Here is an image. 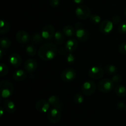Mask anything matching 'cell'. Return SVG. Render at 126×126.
<instances>
[{"instance_id":"6da1fadb","label":"cell","mask_w":126,"mask_h":126,"mask_svg":"<svg viewBox=\"0 0 126 126\" xmlns=\"http://www.w3.org/2000/svg\"><path fill=\"white\" fill-rule=\"evenodd\" d=\"M57 52L56 44L52 43H46L40 47L38 50V56L43 60L49 61L55 58Z\"/></svg>"},{"instance_id":"7a4b0ae2","label":"cell","mask_w":126,"mask_h":126,"mask_svg":"<svg viewBox=\"0 0 126 126\" xmlns=\"http://www.w3.org/2000/svg\"><path fill=\"white\" fill-rule=\"evenodd\" d=\"M0 89L2 98H7L11 97L14 92V86L10 81L3 80L0 82Z\"/></svg>"},{"instance_id":"3957f363","label":"cell","mask_w":126,"mask_h":126,"mask_svg":"<svg viewBox=\"0 0 126 126\" xmlns=\"http://www.w3.org/2000/svg\"><path fill=\"white\" fill-rule=\"evenodd\" d=\"M76 28V36L80 41H85L89 36V33L84 28L83 25L81 22H78L75 25Z\"/></svg>"},{"instance_id":"277c9868","label":"cell","mask_w":126,"mask_h":126,"mask_svg":"<svg viewBox=\"0 0 126 126\" xmlns=\"http://www.w3.org/2000/svg\"><path fill=\"white\" fill-rule=\"evenodd\" d=\"M114 84V82L112 81V79L108 78L103 79L98 82V89L101 92L108 93L113 89Z\"/></svg>"},{"instance_id":"5b68a950","label":"cell","mask_w":126,"mask_h":126,"mask_svg":"<svg viewBox=\"0 0 126 126\" xmlns=\"http://www.w3.org/2000/svg\"><path fill=\"white\" fill-rule=\"evenodd\" d=\"M96 84L92 81H87L82 84L81 86V92L87 96L91 95L95 91Z\"/></svg>"},{"instance_id":"8992f818","label":"cell","mask_w":126,"mask_h":126,"mask_svg":"<svg viewBox=\"0 0 126 126\" xmlns=\"http://www.w3.org/2000/svg\"><path fill=\"white\" fill-rule=\"evenodd\" d=\"M75 13H76V16L79 18L85 20L90 17L91 15V11L87 6H84V5H81L76 9Z\"/></svg>"},{"instance_id":"52a82bcc","label":"cell","mask_w":126,"mask_h":126,"mask_svg":"<svg viewBox=\"0 0 126 126\" xmlns=\"http://www.w3.org/2000/svg\"><path fill=\"white\" fill-rule=\"evenodd\" d=\"M47 118L51 123L56 124L59 123L61 119V113L60 112V110L55 108L50 109L47 114Z\"/></svg>"},{"instance_id":"ba28073f","label":"cell","mask_w":126,"mask_h":126,"mask_svg":"<svg viewBox=\"0 0 126 126\" xmlns=\"http://www.w3.org/2000/svg\"><path fill=\"white\" fill-rule=\"evenodd\" d=\"M61 79L63 81L70 82L73 81L76 77V72L73 68H66L62 72Z\"/></svg>"},{"instance_id":"9c48e42d","label":"cell","mask_w":126,"mask_h":126,"mask_svg":"<svg viewBox=\"0 0 126 126\" xmlns=\"http://www.w3.org/2000/svg\"><path fill=\"white\" fill-rule=\"evenodd\" d=\"M42 36L46 40L52 39L55 34V28L52 25H47L43 27L41 32Z\"/></svg>"},{"instance_id":"30bf717a","label":"cell","mask_w":126,"mask_h":126,"mask_svg":"<svg viewBox=\"0 0 126 126\" xmlns=\"http://www.w3.org/2000/svg\"><path fill=\"white\" fill-rule=\"evenodd\" d=\"M114 23L111 20L108 19H105L102 21L100 25V31L101 33L105 34H108L111 33L113 30Z\"/></svg>"},{"instance_id":"8fae6325","label":"cell","mask_w":126,"mask_h":126,"mask_svg":"<svg viewBox=\"0 0 126 126\" xmlns=\"http://www.w3.org/2000/svg\"><path fill=\"white\" fill-rule=\"evenodd\" d=\"M88 75L91 78L94 79H98L102 78L104 75L103 70L100 66H95L91 68L88 71Z\"/></svg>"},{"instance_id":"7c38bea8","label":"cell","mask_w":126,"mask_h":126,"mask_svg":"<svg viewBox=\"0 0 126 126\" xmlns=\"http://www.w3.org/2000/svg\"><path fill=\"white\" fill-rule=\"evenodd\" d=\"M50 103L48 100H39L36 103V109L40 113H47L50 110Z\"/></svg>"},{"instance_id":"4fadbf2b","label":"cell","mask_w":126,"mask_h":126,"mask_svg":"<svg viewBox=\"0 0 126 126\" xmlns=\"http://www.w3.org/2000/svg\"><path fill=\"white\" fill-rule=\"evenodd\" d=\"M16 39L21 44H27L30 39V36L27 32L20 30L16 33Z\"/></svg>"},{"instance_id":"5bb4252c","label":"cell","mask_w":126,"mask_h":126,"mask_svg":"<svg viewBox=\"0 0 126 126\" xmlns=\"http://www.w3.org/2000/svg\"><path fill=\"white\" fill-rule=\"evenodd\" d=\"M25 70L29 73L34 72L38 68V63L33 59H29L25 61L24 63Z\"/></svg>"},{"instance_id":"9a60e30c","label":"cell","mask_w":126,"mask_h":126,"mask_svg":"<svg viewBox=\"0 0 126 126\" xmlns=\"http://www.w3.org/2000/svg\"><path fill=\"white\" fill-rule=\"evenodd\" d=\"M78 47V42L75 38H71L66 42L65 47L68 52H73Z\"/></svg>"},{"instance_id":"2e32d148","label":"cell","mask_w":126,"mask_h":126,"mask_svg":"<svg viewBox=\"0 0 126 126\" xmlns=\"http://www.w3.org/2000/svg\"><path fill=\"white\" fill-rule=\"evenodd\" d=\"M9 61L11 65L14 67H18L21 65L22 62V58L20 55L17 53H12L9 58Z\"/></svg>"},{"instance_id":"e0dca14e","label":"cell","mask_w":126,"mask_h":126,"mask_svg":"<svg viewBox=\"0 0 126 126\" xmlns=\"http://www.w3.org/2000/svg\"><path fill=\"white\" fill-rule=\"evenodd\" d=\"M48 102L53 108L60 110L62 108V103L59 97L56 95H51L48 98Z\"/></svg>"},{"instance_id":"ac0fdd59","label":"cell","mask_w":126,"mask_h":126,"mask_svg":"<svg viewBox=\"0 0 126 126\" xmlns=\"http://www.w3.org/2000/svg\"><path fill=\"white\" fill-rule=\"evenodd\" d=\"M3 107L4 110L9 113H14L16 110L15 103L11 100H6L3 103Z\"/></svg>"},{"instance_id":"d6986e66","label":"cell","mask_w":126,"mask_h":126,"mask_svg":"<svg viewBox=\"0 0 126 126\" xmlns=\"http://www.w3.org/2000/svg\"><path fill=\"white\" fill-rule=\"evenodd\" d=\"M27 78V74L23 70H17L13 73V78L17 81H22Z\"/></svg>"},{"instance_id":"ffe728a7","label":"cell","mask_w":126,"mask_h":126,"mask_svg":"<svg viewBox=\"0 0 126 126\" xmlns=\"http://www.w3.org/2000/svg\"><path fill=\"white\" fill-rule=\"evenodd\" d=\"M65 36L63 32H59V31L55 32V34L54 35V39H55V42L57 45H62L63 44L65 40Z\"/></svg>"},{"instance_id":"44dd1931","label":"cell","mask_w":126,"mask_h":126,"mask_svg":"<svg viewBox=\"0 0 126 126\" xmlns=\"http://www.w3.org/2000/svg\"><path fill=\"white\" fill-rule=\"evenodd\" d=\"M63 32L65 36L68 37H72L76 34L75 28L71 25H66L63 29Z\"/></svg>"},{"instance_id":"7402d4cb","label":"cell","mask_w":126,"mask_h":126,"mask_svg":"<svg viewBox=\"0 0 126 126\" xmlns=\"http://www.w3.org/2000/svg\"><path fill=\"white\" fill-rule=\"evenodd\" d=\"M114 92L119 97H124L126 95V87L123 85H118L114 88Z\"/></svg>"},{"instance_id":"603a6c76","label":"cell","mask_w":126,"mask_h":126,"mask_svg":"<svg viewBox=\"0 0 126 126\" xmlns=\"http://www.w3.org/2000/svg\"><path fill=\"white\" fill-rule=\"evenodd\" d=\"M0 33L1 34H5L7 33L10 29V24L8 22H7L5 20L2 19L1 20V23H0Z\"/></svg>"},{"instance_id":"cb8c5ba5","label":"cell","mask_w":126,"mask_h":126,"mask_svg":"<svg viewBox=\"0 0 126 126\" xmlns=\"http://www.w3.org/2000/svg\"><path fill=\"white\" fill-rule=\"evenodd\" d=\"M43 37L42 36L41 33H35L33 34V36H32V43L34 44H39L43 41Z\"/></svg>"},{"instance_id":"d4e9b609","label":"cell","mask_w":126,"mask_h":126,"mask_svg":"<svg viewBox=\"0 0 126 126\" xmlns=\"http://www.w3.org/2000/svg\"><path fill=\"white\" fill-rule=\"evenodd\" d=\"M25 52L27 55L33 57L36 54V49L35 47L34 46L29 44V45H28L26 47Z\"/></svg>"},{"instance_id":"484cf974","label":"cell","mask_w":126,"mask_h":126,"mask_svg":"<svg viewBox=\"0 0 126 126\" xmlns=\"http://www.w3.org/2000/svg\"><path fill=\"white\" fill-rule=\"evenodd\" d=\"M11 44V41L9 38H6V37H3L1 39V47L2 49H5L9 48Z\"/></svg>"},{"instance_id":"4316f807","label":"cell","mask_w":126,"mask_h":126,"mask_svg":"<svg viewBox=\"0 0 126 126\" xmlns=\"http://www.w3.org/2000/svg\"><path fill=\"white\" fill-rule=\"evenodd\" d=\"M105 70L107 73L109 75H115L118 69L116 66L113 65H108L105 67Z\"/></svg>"},{"instance_id":"83f0119b","label":"cell","mask_w":126,"mask_h":126,"mask_svg":"<svg viewBox=\"0 0 126 126\" xmlns=\"http://www.w3.org/2000/svg\"><path fill=\"white\" fill-rule=\"evenodd\" d=\"M84 100V98L82 94L77 93L74 96L73 101L76 104H81V103H83Z\"/></svg>"},{"instance_id":"f1b7e54d","label":"cell","mask_w":126,"mask_h":126,"mask_svg":"<svg viewBox=\"0 0 126 126\" xmlns=\"http://www.w3.org/2000/svg\"><path fill=\"white\" fill-rule=\"evenodd\" d=\"M9 72V68L7 65H5L3 63H1L0 65V76L3 77L7 75Z\"/></svg>"},{"instance_id":"f546056e","label":"cell","mask_w":126,"mask_h":126,"mask_svg":"<svg viewBox=\"0 0 126 126\" xmlns=\"http://www.w3.org/2000/svg\"><path fill=\"white\" fill-rule=\"evenodd\" d=\"M90 20L91 21L92 23L94 24L97 25L98 23H100L101 22V17L100 16H98V15L95 14H94L91 15L90 16Z\"/></svg>"},{"instance_id":"4dcf8cb0","label":"cell","mask_w":126,"mask_h":126,"mask_svg":"<svg viewBox=\"0 0 126 126\" xmlns=\"http://www.w3.org/2000/svg\"><path fill=\"white\" fill-rule=\"evenodd\" d=\"M118 32L121 34H126V22L119 24L118 27Z\"/></svg>"},{"instance_id":"1f68e13d","label":"cell","mask_w":126,"mask_h":126,"mask_svg":"<svg viewBox=\"0 0 126 126\" xmlns=\"http://www.w3.org/2000/svg\"><path fill=\"white\" fill-rule=\"evenodd\" d=\"M112 81L114 82V83L116 84H119L123 80V78L119 74H116V75H114V76H113V78H111Z\"/></svg>"},{"instance_id":"d6a6232c","label":"cell","mask_w":126,"mask_h":126,"mask_svg":"<svg viewBox=\"0 0 126 126\" xmlns=\"http://www.w3.org/2000/svg\"><path fill=\"white\" fill-rule=\"evenodd\" d=\"M75 55L72 54V52H69V54L68 55L67 58H66V60H67V62L68 63H73V62H75Z\"/></svg>"},{"instance_id":"836d02e7","label":"cell","mask_w":126,"mask_h":126,"mask_svg":"<svg viewBox=\"0 0 126 126\" xmlns=\"http://www.w3.org/2000/svg\"><path fill=\"white\" fill-rule=\"evenodd\" d=\"M119 50L121 54H126V42L121 43L119 47Z\"/></svg>"},{"instance_id":"e575fe53","label":"cell","mask_w":126,"mask_h":126,"mask_svg":"<svg viewBox=\"0 0 126 126\" xmlns=\"http://www.w3.org/2000/svg\"><path fill=\"white\" fill-rule=\"evenodd\" d=\"M49 4L52 7H57L60 4V0H49Z\"/></svg>"},{"instance_id":"d590c367","label":"cell","mask_w":126,"mask_h":126,"mask_svg":"<svg viewBox=\"0 0 126 126\" xmlns=\"http://www.w3.org/2000/svg\"><path fill=\"white\" fill-rule=\"evenodd\" d=\"M111 21L113 22V23H114V24H118L121 21L120 17H119V16H113V17H112Z\"/></svg>"},{"instance_id":"8d00e7d4","label":"cell","mask_w":126,"mask_h":126,"mask_svg":"<svg viewBox=\"0 0 126 126\" xmlns=\"http://www.w3.org/2000/svg\"><path fill=\"white\" fill-rule=\"evenodd\" d=\"M125 107H126V105L123 102H118V104H117V108L119 110L125 108Z\"/></svg>"},{"instance_id":"74e56055","label":"cell","mask_w":126,"mask_h":126,"mask_svg":"<svg viewBox=\"0 0 126 126\" xmlns=\"http://www.w3.org/2000/svg\"><path fill=\"white\" fill-rule=\"evenodd\" d=\"M68 52L66 50V49H65V47H61L59 50V53L61 55H63V54H65V53Z\"/></svg>"},{"instance_id":"f35d334b","label":"cell","mask_w":126,"mask_h":126,"mask_svg":"<svg viewBox=\"0 0 126 126\" xmlns=\"http://www.w3.org/2000/svg\"><path fill=\"white\" fill-rule=\"evenodd\" d=\"M84 1V0H73L74 2L76 3V4H81L83 3Z\"/></svg>"},{"instance_id":"ab89813d","label":"cell","mask_w":126,"mask_h":126,"mask_svg":"<svg viewBox=\"0 0 126 126\" xmlns=\"http://www.w3.org/2000/svg\"><path fill=\"white\" fill-rule=\"evenodd\" d=\"M3 49L1 47V49H0V58L2 59V55H3Z\"/></svg>"},{"instance_id":"60d3db41","label":"cell","mask_w":126,"mask_h":126,"mask_svg":"<svg viewBox=\"0 0 126 126\" xmlns=\"http://www.w3.org/2000/svg\"><path fill=\"white\" fill-rule=\"evenodd\" d=\"M3 108L4 107H1V110H0V114H1V117H2V115H3V113H4Z\"/></svg>"},{"instance_id":"b9f144b4","label":"cell","mask_w":126,"mask_h":126,"mask_svg":"<svg viewBox=\"0 0 126 126\" xmlns=\"http://www.w3.org/2000/svg\"><path fill=\"white\" fill-rule=\"evenodd\" d=\"M124 13H125V16H126V9H125V12H124Z\"/></svg>"},{"instance_id":"7bdbcfd3","label":"cell","mask_w":126,"mask_h":126,"mask_svg":"<svg viewBox=\"0 0 126 126\" xmlns=\"http://www.w3.org/2000/svg\"><path fill=\"white\" fill-rule=\"evenodd\" d=\"M125 110H126V107H125Z\"/></svg>"},{"instance_id":"ee69618b","label":"cell","mask_w":126,"mask_h":126,"mask_svg":"<svg viewBox=\"0 0 126 126\" xmlns=\"http://www.w3.org/2000/svg\"></svg>"}]
</instances>
